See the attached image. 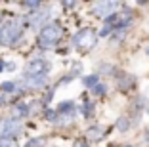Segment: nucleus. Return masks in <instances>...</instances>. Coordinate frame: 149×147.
I'll return each mask as SVG.
<instances>
[{"label":"nucleus","mask_w":149,"mask_h":147,"mask_svg":"<svg viewBox=\"0 0 149 147\" xmlns=\"http://www.w3.org/2000/svg\"><path fill=\"white\" fill-rule=\"evenodd\" d=\"M118 128H120V130H126L128 128V121H124V118H123V121L118 122Z\"/></svg>","instance_id":"obj_19"},{"label":"nucleus","mask_w":149,"mask_h":147,"mask_svg":"<svg viewBox=\"0 0 149 147\" xmlns=\"http://www.w3.org/2000/svg\"><path fill=\"white\" fill-rule=\"evenodd\" d=\"M21 132V124L13 118H4L0 121V138H10Z\"/></svg>","instance_id":"obj_5"},{"label":"nucleus","mask_w":149,"mask_h":147,"mask_svg":"<svg viewBox=\"0 0 149 147\" xmlns=\"http://www.w3.org/2000/svg\"><path fill=\"white\" fill-rule=\"evenodd\" d=\"M117 6H118V0H101L94 6V13L100 15V17H109V15L115 13Z\"/></svg>","instance_id":"obj_3"},{"label":"nucleus","mask_w":149,"mask_h":147,"mask_svg":"<svg viewBox=\"0 0 149 147\" xmlns=\"http://www.w3.org/2000/svg\"><path fill=\"white\" fill-rule=\"evenodd\" d=\"M40 2H42V0H25V4L29 6V8H38Z\"/></svg>","instance_id":"obj_14"},{"label":"nucleus","mask_w":149,"mask_h":147,"mask_svg":"<svg viewBox=\"0 0 149 147\" xmlns=\"http://www.w3.org/2000/svg\"><path fill=\"white\" fill-rule=\"evenodd\" d=\"M0 147H13V141L10 138H2L0 139Z\"/></svg>","instance_id":"obj_13"},{"label":"nucleus","mask_w":149,"mask_h":147,"mask_svg":"<svg viewBox=\"0 0 149 147\" xmlns=\"http://www.w3.org/2000/svg\"><path fill=\"white\" fill-rule=\"evenodd\" d=\"M101 136H103V130L101 128H92L90 130V132H88V138H101Z\"/></svg>","instance_id":"obj_10"},{"label":"nucleus","mask_w":149,"mask_h":147,"mask_svg":"<svg viewBox=\"0 0 149 147\" xmlns=\"http://www.w3.org/2000/svg\"><path fill=\"white\" fill-rule=\"evenodd\" d=\"M44 84H46V75H29V78H27L29 88H40Z\"/></svg>","instance_id":"obj_7"},{"label":"nucleus","mask_w":149,"mask_h":147,"mask_svg":"<svg viewBox=\"0 0 149 147\" xmlns=\"http://www.w3.org/2000/svg\"><path fill=\"white\" fill-rule=\"evenodd\" d=\"M92 109H94L92 103H86V105H84V115H86V117H88V115H92Z\"/></svg>","instance_id":"obj_17"},{"label":"nucleus","mask_w":149,"mask_h":147,"mask_svg":"<svg viewBox=\"0 0 149 147\" xmlns=\"http://www.w3.org/2000/svg\"><path fill=\"white\" fill-rule=\"evenodd\" d=\"M94 94H105V86H103V84H96V86H94Z\"/></svg>","instance_id":"obj_15"},{"label":"nucleus","mask_w":149,"mask_h":147,"mask_svg":"<svg viewBox=\"0 0 149 147\" xmlns=\"http://www.w3.org/2000/svg\"><path fill=\"white\" fill-rule=\"evenodd\" d=\"M73 42H74V46H79V48H92L94 42H96V35H94V31L84 29L74 35Z\"/></svg>","instance_id":"obj_4"},{"label":"nucleus","mask_w":149,"mask_h":147,"mask_svg":"<svg viewBox=\"0 0 149 147\" xmlns=\"http://www.w3.org/2000/svg\"><path fill=\"white\" fill-rule=\"evenodd\" d=\"M84 84H86V86H96L97 84V77H86L84 78Z\"/></svg>","instance_id":"obj_12"},{"label":"nucleus","mask_w":149,"mask_h":147,"mask_svg":"<svg viewBox=\"0 0 149 147\" xmlns=\"http://www.w3.org/2000/svg\"><path fill=\"white\" fill-rule=\"evenodd\" d=\"M27 109H29V107H27L25 103H19L17 107H15V115H19V117H25L27 113H29V111H27Z\"/></svg>","instance_id":"obj_9"},{"label":"nucleus","mask_w":149,"mask_h":147,"mask_svg":"<svg viewBox=\"0 0 149 147\" xmlns=\"http://www.w3.org/2000/svg\"><path fill=\"white\" fill-rule=\"evenodd\" d=\"M2 69H4V63H0V71H2Z\"/></svg>","instance_id":"obj_22"},{"label":"nucleus","mask_w":149,"mask_h":147,"mask_svg":"<svg viewBox=\"0 0 149 147\" xmlns=\"http://www.w3.org/2000/svg\"><path fill=\"white\" fill-rule=\"evenodd\" d=\"M74 4H77V0H63V6H67V8H73Z\"/></svg>","instance_id":"obj_18"},{"label":"nucleus","mask_w":149,"mask_h":147,"mask_svg":"<svg viewBox=\"0 0 149 147\" xmlns=\"http://www.w3.org/2000/svg\"><path fill=\"white\" fill-rule=\"evenodd\" d=\"M48 69H50V65L46 63V61L35 59V61H31V63H29L27 73H29V75H46V73H48Z\"/></svg>","instance_id":"obj_6"},{"label":"nucleus","mask_w":149,"mask_h":147,"mask_svg":"<svg viewBox=\"0 0 149 147\" xmlns=\"http://www.w3.org/2000/svg\"><path fill=\"white\" fill-rule=\"evenodd\" d=\"M74 147H86V143H77Z\"/></svg>","instance_id":"obj_21"},{"label":"nucleus","mask_w":149,"mask_h":147,"mask_svg":"<svg viewBox=\"0 0 149 147\" xmlns=\"http://www.w3.org/2000/svg\"><path fill=\"white\" fill-rule=\"evenodd\" d=\"M2 90L4 92H12V90H15V84L13 82H6V84H2Z\"/></svg>","instance_id":"obj_16"},{"label":"nucleus","mask_w":149,"mask_h":147,"mask_svg":"<svg viewBox=\"0 0 149 147\" xmlns=\"http://www.w3.org/2000/svg\"><path fill=\"white\" fill-rule=\"evenodd\" d=\"M61 27L59 25H48V27H44L42 33L38 35V46L44 48V50H48V48L56 46L57 40L61 38Z\"/></svg>","instance_id":"obj_1"},{"label":"nucleus","mask_w":149,"mask_h":147,"mask_svg":"<svg viewBox=\"0 0 149 147\" xmlns=\"http://www.w3.org/2000/svg\"><path fill=\"white\" fill-rule=\"evenodd\" d=\"M48 15H50V10H42V12H36L35 15L31 17V21H29V23L36 27V25H40V23L44 21V17H48Z\"/></svg>","instance_id":"obj_8"},{"label":"nucleus","mask_w":149,"mask_h":147,"mask_svg":"<svg viewBox=\"0 0 149 147\" xmlns=\"http://www.w3.org/2000/svg\"><path fill=\"white\" fill-rule=\"evenodd\" d=\"M21 38V27L19 21L6 23L4 27H0V44L2 46H12Z\"/></svg>","instance_id":"obj_2"},{"label":"nucleus","mask_w":149,"mask_h":147,"mask_svg":"<svg viewBox=\"0 0 149 147\" xmlns=\"http://www.w3.org/2000/svg\"><path fill=\"white\" fill-rule=\"evenodd\" d=\"M71 109H74V105L71 103V101H67V103H61V105H59V113H71Z\"/></svg>","instance_id":"obj_11"},{"label":"nucleus","mask_w":149,"mask_h":147,"mask_svg":"<svg viewBox=\"0 0 149 147\" xmlns=\"http://www.w3.org/2000/svg\"><path fill=\"white\" fill-rule=\"evenodd\" d=\"M46 118H56V113H52V111H48V113H46Z\"/></svg>","instance_id":"obj_20"}]
</instances>
